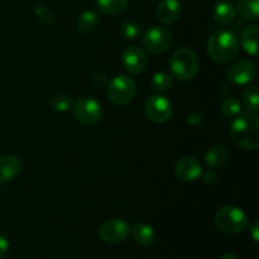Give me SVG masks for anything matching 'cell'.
<instances>
[{"label":"cell","mask_w":259,"mask_h":259,"mask_svg":"<svg viewBox=\"0 0 259 259\" xmlns=\"http://www.w3.org/2000/svg\"><path fill=\"white\" fill-rule=\"evenodd\" d=\"M133 237L139 245L148 247V245L153 244L154 239H156V233H154L153 228L149 225L137 224L133 228Z\"/></svg>","instance_id":"18"},{"label":"cell","mask_w":259,"mask_h":259,"mask_svg":"<svg viewBox=\"0 0 259 259\" xmlns=\"http://www.w3.org/2000/svg\"><path fill=\"white\" fill-rule=\"evenodd\" d=\"M243 101H244L245 106L248 110L258 111V104H259V95L257 86H248L243 93Z\"/></svg>","instance_id":"25"},{"label":"cell","mask_w":259,"mask_h":259,"mask_svg":"<svg viewBox=\"0 0 259 259\" xmlns=\"http://www.w3.org/2000/svg\"><path fill=\"white\" fill-rule=\"evenodd\" d=\"M120 33L125 39H137L141 35L142 30L136 22H124L120 27Z\"/></svg>","instance_id":"27"},{"label":"cell","mask_w":259,"mask_h":259,"mask_svg":"<svg viewBox=\"0 0 259 259\" xmlns=\"http://www.w3.org/2000/svg\"><path fill=\"white\" fill-rule=\"evenodd\" d=\"M172 86V76L167 72H156L152 77V88L158 93H164Z\"/></svg>","instance_id":"22"},{"label":"cell","mask_w":259,"mask_h":259,"mask_svg":"<svg viewBox=\"0 0 259 259\" xmlns=\"http://www.w3.org/2000/svg\"><path fill=\"white\" fill-rule=\"evenodd\" d=\"M8 250H9V242L4 235L0 234V259L7 255Z\"/></svg>","instance_id":"30"},{"label":"cell","mask_w":259,"mask_h":259,"mask_svg":"<svg viewBox=\"0 0 259 259\" xmlns=\"http://www.w3.org/2000/svg\"><path fill=\"white\" fill-rule=\"evenodd\" d=\"M75 116L78 121L86 125H94L103 115L101 105L93 98H81L73 106Z\"/></svg>","instance_id":"9"},{"label":"cell","mask_w":259,"mask_h":259,"mask_svg":"<svg viewBox=\"0 0 259 259\" xmlns=\"http://www.w3.org/2000/svg\"><path fill=\"white\" fill-rule=\"evenodd\" d=\"M202 121V114L199 111H192L187 115V123L191 124V125H197Z\"/></svg>","instance_id":"29"},{"label":"cell","mask_w":259,"mask_h":259,"mask_svg":"<svg viewBox=\"0 0 259 259\" xmlns=\"http://www.w3.org/2000/svg\"><path fill=\"white\" fill-rule=\"evenodd\" d=\"M230 136L235 144L245 149H258L259 147V116L257 111H240L234 118Z\"/></svg>","instance_id":"1"},{"label":"cell","mask_w":259,"mask_h":259,"mask_svg":"<svg viewBox=\"0 0 259 259\" xmlns=\"http://www.w3.org/2000/svg\"><path fill=\"white\" fill-rule=\"evenodd\" d=\"M258 38L259 28L257 25H249L243 30L240 35V42L245 52L252 56L258 55Z\"/></svg>","instance_id":"17"},{"label":"cell","mask_w":259,"mask_h":259,"mask_svg":"<svg viewBox=\"0 0 259 259\" xmlns=\"http://www.w3.org/2000/svg\"><path fill=\"white\" fill-rule=\"evenodd\" d=\"M237 10H235L234 4L230 0H220L215 4L214 10H212V17L217 24L225 25L230 24L234 20Z\"/></svg>","instance_id":"14"},{"label":"cell","mask_w":259,"mask_h":259,"mask_svg":"<svg viewBox=\"0 0 259 259\" xmlns=\"http://www.w3.org/2000/svg\"><path fill=\"white\" fill-rule=\"evenodd\" d=\"M146 115L153 123L163 124L169 120L172 115V105L164 96L152 95L146 101Z\"/></svg>","instance_id":"8"},{"label":"cell","mask_w":259,"mask_h":259,"mask_svg":"<svg viewBox=\"0 0 259 259\" xmlns=\"http://www.w3.org/2000/svg\"><path fill=\"white\" fill-rule=\"evenodd\" d=\"M222 111L227 118L234 119L242 111V104L237 98H227L222 104Z\"/></svg>","instance_id":"24"},{"label":"cell","mask_w":259,"mask_h":259,"mask_svg":"<svg viewBox=\"0 0 259 259\" xmlns=\"http://www.w3.org/2000/svg\"><path fill=\"white\" fill-rule=\"evenodd\" d=\"M136 91L137 86L133 78L125 75H119L109 81L106 95L113 104L124 105L132 101V99L136 95Z\"/></svg>","instance_id":"5"},{"label":"cell","mask_w":259,"mask_h":259,"mask_svg":"<svg viewBox=\"0 0 259 259\" xmlns=\"http://www.w3.org/2000/svg\"><path fill=\"white\" fill-rule=\"evenodd\" d=\"M172 75L181 81L191 80L199 71V58L191 48H179L169 60Z\"/></svg>","instance_id":"3"},{"label":"cell","mask_w":259,"mask_h":259,"mask_svg":"<svg viewBox=\"0 0 259 259\" xmlns=\"http://www.w3.org/2000/svg\"><path fill=\"white\" fill-rule=\"evenodd\" d=\"M142 43L148 52L153 55H162L172 47L174 38L171 33L164 28L153 27L144 33Z\"/></svg>","instance_id":"6"},{"label":"cell","mask_w":259,"mask_h":259,"mask_svg":"<svg viewBox=\"0 0 259 259\" xmlns=\"http://www.w3.org/2000/svg\"><path fill=\"white\" fill-rule=\"evenodd\" d=\"M201 176L205 184L207 185H215L218 182V180H219V176H218V174L214 169H209V171L206 172H202Z\"/></svg>","instance_id":"28"},{"label":"cell","mask_w":259,"mask_h":259,"mask_svg":"<svg viewBox=\"0 0 259 259\" xmlns=\"http://www.w3.org/2000/svg\"><path fill=\"white\" fill-rule=\"evenodd\" d=\"M239 52V40L232 30H218L207 42V53L218 63H228Z\"/></svg>","instance_id":"2"},{"label":"cell","mask_w":259,"mask_h":259,"mask_svg":"<svg viewBox=\"0 0 259 259\" xmlns=\"http://www.w3.org/2000/svg\"><path fill=\"white\" fill-rule=\"evenodd\" d=\"M175 174L177 179L184 182H194L201 177L202 164L199 159L194 157H185L177 162L175 167Z\"/></svg>","instance_id":"11"},{"label":"cell","mask_w":259,"mask_h":259,"mask_svg":"<svg viewBox=\"0 0 259 259\" xmlns=\"http://www.w3.org/2000/svg\"><path fill=\"white\" fill-rule=\"evenodd\" d=\"M258 222H254L252 225H250V234H252L253 239H254V242H258L259 239V234H258Z\"/></svg>","instance_id":"31"},{"label":"cell","mask_w":259,"mask_h":259,"mask_svg":"<svg viewBox=\"0 0 259 259\" xmlns=\"http://www.w3.org/2000/svg\"><path fill=\"white\" fill-rule=\"evenodd\" d=\"M100 238L110 244L124 242L131 233V225L124 219H109L101 224Z\"/></svg>","instance_id":"7"},{"label":"cell","mask_w":259,"mask_h":259,"mask_svg":"<svg viewBox=\"0 0 259 259\" xmlns=\"http://www.w3.org/2000/svg\"><path fill=\"white\" fill-rule=\"evenodd\" d=\"M235 10L244 19L257 20L259 17V2L258 0H237Z\"/></svg>","instance_id":"19"},{"label":"cell","mask_w":259,"mask_h":259,"mask_svg":"<svg viewBox=\"0 0 259 259\" xmlns=\"http://www.w3.org/2000/svg\"><path fill=\"white\" fill-rule=\"evenodd\" d=\"M181 14V4L179 0H161L157 5V19L162 24H174Z\"/></svg>","instance_id":"13"},{"label":"cell","mask_w":259,"mask_h":259,"mask_svg":"<svg viewBox=\"0 0 259 259\" xmlns=\"http://www.w3.org/2000/svg\"><path fill=\"white\" fill-rule=\"evenodd\" d=\"M96 5L104 14L115 15L125 9L128 0H96Z\"/></svg>","instance_id":"21"},{"label":"cell","mask_w":259,"mask_h":259,"mask_svg":"<svg viewBox=\"0 0 259 259\" xmlns=\"http://www.w3.org/2000/svg\"><path fill=\"white\" fill-rule=\"evenodd\" d=\"M215 225L225 234H239L248 227V217L240 207L224 206L215 214Z\"/></svg>","instance_id":"4"},{"label":"cell","mask_w":259,"mask_h":259,"mask_svg":"<svg viewBox=\"0 0 259 259\" xmlns=\"http://www.w3.org/2000/svg\"><path fill=\"white\" fill-rule=\"evenodd\" d=\"M229 161V153L223 146H214L205 154V162L211 169H218L224 167Z\"/></svg>","instance_id":"16"},{"label":"cell","mask_w":259,"mask_h":259,"mask_svg":"<svg viewBox=\"0 0 259 259\" xmlns=\"http://www.w3.org/2000/svg\"><path fill=\"white\" fill-rule=\"evenodd\" d=\"M20 171V161L18 157L5 154L0 157V182H7L14 179Z\"/></svg>","instance_id":"15"},{"label":"cell","mask_w":259,"mask_h":259,"mask_svg":"<svg viewBox=\"0 0 259 259\" xmlns=\"http://www.w3.org/2000/svg\"><path fill=\"white\" fill-rule=\"evenodd\" d=\"M51 105L58 113H66L73 108V100L66 94H57L51 99Z\"/></svg>","instance_id":"23"},{"label":"cell","mask_w":259,"mask_h":259,"mask_svg":"<svg viewBox=\"0 0 259 259\" xmlns=\"http://www.w3.org/2000/svg\"><path fill=\"white\" fill-rule=\"evenodd\" d=\"M257 75L255 65L249 60H238L229 66L227 71V76L230 82L235 85H247L250 81L254 80Z\"/></svg>","instance_id":"10"},{"label":"cell","mask_w":259,"mask_h":259,"mask_svg":"<svg viewBox=\"0 0 259 259\" xmlns=\"http://www.w3.org/2000/svg\"><path fill=\"white\" fill-rule=\"evenodd\" d=\"M99 17L94 10H86L78 17L77 28L82 33H91L98 28Z\"/></svg>","instance_id":"20"},{"label":"cell","mask_w":259,"mask_h":259,"mask_svg":"<svg viewBox=\"0 0 259 259\" xmlns=\"http://www.w3.org/2000/svg\"><path fill=\"white\" fill-rule=\"evenodd\" d=\"M34 13H35V17L38 18V20H39L42 24L51 25L53 22H55V18H53V14L50 10V8L46 7V5L42 4V3H38V4L35 5Z\"/></svg>","instance_id":"26"},{"label":"cell","mask_w":259,"mask_h":259,"mask_svg":"<svg viewBox=\"0 0 259 259\" xmlns=\"http://www.w3.org/2000/svg\"><path fill=\"white\" fill-rule=\"evenodd\" d=\"M220 259H240V258L238 257L237 254H234V253H225V254Z\"/></svg>","instance_id":"32"},{"label":"cell","mask_w":259,"mask_h":259,"mask_svg":"<svg viewBox=\"0 0 259 259\" xmlns=\"http://www.w3.org/2000/svg\"><path fill=\"white\" fill-rule=\"evenodd\" d=\"M147 55L143 48L138 46H129L123 53V65L131 73H141L146 68Z\"/></svg>","instance_id":"12"}]
</instances>
